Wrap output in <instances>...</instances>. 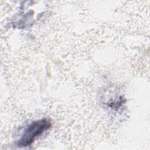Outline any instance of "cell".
Returning a JSON list of instances; mask_svg holds the SVG:
<instances>
[{
  "instance_id": "1",
  "label": "cell",
  "mask_w": 150,
  "mask_h": 150,
  "mask_svg": "<svg viewBox=\"0 0 150 150\" xmlns=\"http://www.w3.org/2000/svg\"><path fill=\"white\" fill-rule=\"evenodd\" d=\"M50 122L46 118L32 122L24 130L18 141V146H27L31 145L39 136L50 128Z\"/></svg>"
}]
</instances>
